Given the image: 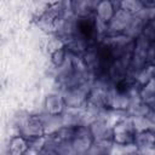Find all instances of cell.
<instances>
[{"instance_id": "6da1fadb", "label": "cell", "mask_w": 155, "mask_h": 155, "mask_svg": "<svg viewBox=\"0 0 155 155\" xmlns=\"http://www.w3.org/2000/svg\"><path fill=\"white\" fill-rule=\"evenodd\" d=\"M25 150V142L22 138H16L13 139L11 144V153L13 155H21Z\"/></svg>"}, {"instance_id": "7a4b0ae2", "label": "cell", "mask_w": 155, "mask_h": 155, "mask_svg": "<svg viewBox=\"0 0 155 155\" xmlns=\"http://www.w3.org/2000/svg\"><path fill=\"white\" fill-rule=\"evenodd\" d=\"M80 29H81V31L82 33H85V34H90L91 31H92V24H91V22L87 19H85V21H82L81 23H80Z\"/></svg>"}]
</instances>
